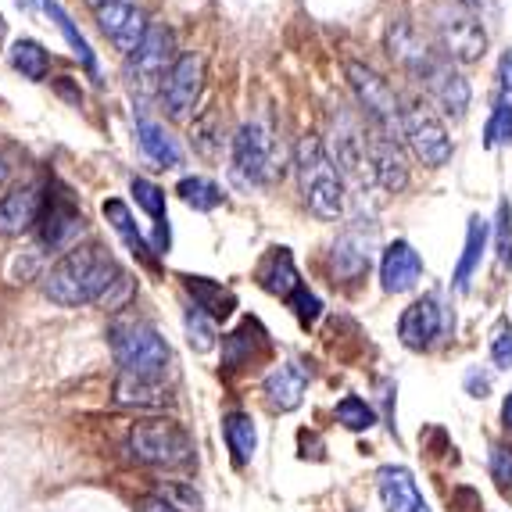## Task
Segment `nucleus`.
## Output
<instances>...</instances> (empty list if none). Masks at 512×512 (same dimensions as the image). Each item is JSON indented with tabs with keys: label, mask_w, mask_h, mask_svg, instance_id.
Here are the masks:
<instances>
[{
	"label": "nucleus",
	"mask_w": 512,
	"mask_h": 512,
	"mask_svg": "<svg viewBox=\"0 0 512 512\" xmlns=\"http://www.w3.org/2000/svg\"><path fill=\"white\" fill-rule=\"evenodd\" d=\"M387 47H391V58L402 61L405 69H412V72H423V76H427V69L434 65L430 51L423 47V40H419L409 22H394L391 33H387Z\"/></svg>",
	"instance_id": "obj_24"
},
{
	"label": "nucleus",
	"mask_w": 512,
	"mask_h": 512,
	"mask_svg": "<svg viewBox=\"0 0 512 512\" xmlns=\"http://www.w3.org/2000/svg\"><path fill=\"white\" fill-rule=\"evenodd\" d=\"M459 4H466V8H470V11H477L480 4H491V0H459Z\"/></svg>",
	"instance_id": "obj_47"
},
{
	"label": "nucleus",
	"mask_w": 512,
	"mask_h": 512,
	"mask_svg": "<svg viewBox=\"0 0 512 512\" xmlns=\"http://www.w3.org/2000/svg\"><path fill=\"white\" fill-rule=\"evenodd\" d=\"M0 33H4V18H0Z\"/></svg>",
	"instance_id": "obj_49"
},
{
	"label": "nucleus",
	"mask_w": 512,
	"mask_h": 512,
	"mask_svg": "<svg viewBox=\"0 0 512 512\" xmlns=\"http://www.w3.org/2000/svg\"><path fill=\"white\" fill-rule=\"evenodd\" d=\"M484 137H487V147L509 144L512 140V104L502 101V97L495 101V111H491V119H487Z\"/></svg>",
	"instance_id": "obj_37"
},
{
	"label": "nucleus",
	"mask_w": 512,
	"mask_h": 512,
	"mask_svg": "<svg viewBox=\"0 0 512 512\" xmlns=\"http://www.w3.org/2000/svg\"><path fill=\"white\" fill-rule=\"evenodd\" d=\"M287 305H291V312L294 316H298V323L301 326H312L319 319V312H323V305H319V298L312 291H308L305 283H301L298 291L291 294V298H287Z\"/></svg>",
	"instance_id": "obj_38"
},
{
	"label": "nucleus",
	"mask_w": 512,
	"mask_h": 512,
	"mask_svg": "<svg viewBox=\"0 0 512 512\" xmlns=\"http://www.w3.org/2000/svg\"><path fill=\"white\" fill-rule=\"evenodd\" d=\"M222 434H226V444H230L233 462H237V466H248L251 455H255V444H258L251 416H244V412H230L226 423H222Z\"/></svg>",
	"instance_id": "obj_28"
},
{
	"label": "nucleus",
	"mask_w": 512,
	"mask_h": 512,
	"mask_svg": "<svg viewBox=\"0 0 512 512\" xmlns=\"http://www.w3.org/2000/svg\"><path fill=\"white\" fill-rule=\"evenodd\" d=\"M434 29L437 40H441L444 54L462 65H473V61L484 58L487 51V33L480 26L477 11H470L459 0H437L434 4Z\"/></svg>",
	"instance_id": "obj_5"
},
{
	"label": "nucleus",
	"mask_w": 512,
	"mask_h": 512,
	"mask_svg": "<svg viewBox=\"0 0 512 512\" xmlns=\"http://www.w3.org/2000/svg\"><path fill=\"white\" fill-rule=\"evenodd\" d=\"M129 452L137 455L140 462H147V466L172 470V466H187L190 455H194V441L176 419L154 416L129 430Z\"/></svg>",
	"instance_id": "obj_4"
},
{
	"label": "nucleus",
	"mask_w": 512,
	"mask_h": 512,
	"mask_svg": "<svg viewBox=\"0 0 512 512\" xmlns=\"http://www.w3.org/2000/svg\"><path fill=\"white\" fill-rule=\"evenodd\" d=\"M484 244H487V222L480 219V215H473L470 230H466V251H462L459 269H455V287H459V291L470 287V276L477 273L480 255H484Z\"/></svg>",
	"instance_id": "obj_29"
},
{
	"label": "nucleus",
	"mask_w": 512,
	"mask_h": 512,
	"mask_svg": "<svg viewBox=\"0 0 512 512\" xmlns=\"http://www.w3.org/2000/svg\"><path fill=\"white\" fill-rule=\"evenodd\" d=\"M491 359L498 369H512V330L509 326H498L495 341H491Z\"/></svg>",
	"instance_id": "obj_41"
},
{
	"label": "nucleus",
	"mask_w": 512,
	"mask_h": 512,
	"mask_svg": "<svg viewBox=\"0 0 512 512\" xmlns=\"http://www.w3.org/2000/svg\"><path fill=\"white\" fill-rule=\"evenodd\" d=\"M201 79H205V65L197 54H183L176 65H172L169 79L162 86V97H165V108H169L172 119H187L190 108L197 104L201 97Z\"/></svg>",
	"instance_id": "obj_12"
},
{
	"label": "nucleus",
	"mask_w": 512,
	"mask_h": 512,
	"mask_svg": "<svg viewBox=\"0 0 512 512\" xmlns=\"http://www.w3.org/2000/svg\"><path fill=\"white\" fill-rule=\"evenodd\" d=\"M233 162L237 172L251 183H269L280 172L276 165V144L273 133L262 126V122H248L240 126V133L233 137Z\"/></svg>",
	"instance_id": "obj_9"
},
{
	"label": "nucleus",
	"mask_w": 512,
	"mask_h": 512,
	"mask_svg": "<svg viewBox=\"0 0 512 512\" xmlns=\"http://www.w3.org/2000/svg\"><path fill=\"white\" fill-rule=\"evenodd\" d=\"M369 248H373V237H362L359 230H348L330 251V273L333 280L355 283L362 280V273L369 269Z\"/></svg>",
	"instance_id": "obj_20"
},
{
	"label": "nucleus",
	"mask_w": 512,
	"mask_h": 512,
	"mask_svg": "<svg viewBox=\"0 0 512 512\" xmlns=\"http://www.w3.org/2000/svg\"><path fill=\"white\" fill-rule=\"evenodd\" d=\"M498 97L512 104V51L502 54V65H498Z\"/></svg>",
	"instance_id": "obj_42"
},
{
	"label": "nucleus",
	"mask_w": 512,
	"mask_h": 512,
	"mask_svg": "<svg viewBox=\"0 0 512 512\" xmlns=\"http://www.w3.org/2000/svg\"><path fill=\"white\" fill-rule=\"evenodd\" d=\"M97 22H101L104 36H108L115 47H119L122 54H133L144 43L147 36V15L140 8H133L129 0H122V4H111V8H101L94 11Z\"/></svg>",
	"instance_id": "obj_13"
},
{
	"label": "nucleus",
	"mask_w": 512,
	"mask_h": 512,
	"mask_svg": "<svg viewBox=\"0 0 512 512\" xmlns=\"http://www.w3.org/2000/svg\"><path fill=\"white\" fill-rule=\"evenodd\" d=\"M115 405H122V409H165L169 405V391L162 387V380L122 373L115 380Z\"/></svg>",
	"instance_id": "obj_22"
},
{
	"label": "nucleus",
	"mask_w": 512,
	"mask_h": 512,
	"mask_svg": "<svg viewBox=\"0 0 512 512\" xmlns=\"http://www.w3.org/2000/svg\"><path fill=\"white\" fill-rule=\"evenodd\" d=\"M491 473H495L498 487L509 491L512 487V448H491Z\"/></svg>",
	"instance_id": "obj_40"
},
{
	"label": "nucleus",
	"mask_w": 512,
	"mask_h": 512,
	"mask_svg": "<svg viewBox=\"0 0 512 512\" xmlns=\"http://www.w3.org/2000/svg\"><path fill=\"white\" fill-rule=\"evenodd\" d=\"M337 423L348 430H369L376 423V412L369 409L362 398H355V394H348L341 405H337Z\"/></svg>",
	"instance_id": "obj_35"
},
{
	"label": "nucleus",
	"mask_w": 512,
	"mask_h": 512,
	"mask_svg": "<svg viewBox=\"0 0 512 512\" xmlns=\"http://www.w3.org/2000/svg\"><path fill=\"white\" fill-rule=\"evenodd\" d=\"M183 283H187L190 298H194V305L201 308V312H208V316L219 323V319H226L237 308V301H233L230 291H222L219 283L205 280V276H183Z\"/></svg>",
	"instance_id": "obj_26"
},
{
	"label": "nucleus",
	"mask_w": 512,
	"mask_h": 512,
	"mask_svg": "<svg viewBox=\"0 0 512 512\" xmlns=\"http://www.w3.org/2000/svg\"><path fill=\"white\" fill-rule=\"evenodd\" d=\"M258 283H262L269 294H276V298H291V294L301 287L291 251H287V248L269 251V255H265V262L258 265Z\"/></svg>",
	"instance_id": "obj_23"
},
{
	"label": "nucleus",
	"mask_w": 512,
	"mask_h": 512,
	"mask_svg": "<svg viewBox=\"0 0 512 512\" xmlns=\"http://www.w3.org/2000/svg\"><path fill=\"white\" fill-rule=\"evenodd\" d=\"M305 391H308V369L301 362H280L273 373L265 376V398H269V409L276 412L298 409Z\"/></svg>",
	"instance_id": "obj_19"
},
{
	"label": "nucleus",
	"mask_w": 512,
	"mask_h": 512,
	"mask_svg": "<svg viewBox=\"0 0 512 512\" xmlns=\"http://www.w3.org/2000/svg\"><path fill=\"white\" fill-rule=\"evenodd\" d=\"M54 90H58L61 97H69L72 104H83V90H76V86L69 83V76H61V79H54Z\"/></svg>",
	"instance_id": "obj_43"
},
{
	"label": "nucleus",
	"mask_w": 512,
	"mask_h": 512,
	"mask_svg": "<svg viewBox=\"0 0 512 512\" xmlns=\"http://www.w3.org/2000/svg\"><path fill=\"white\" fill-rule=\"evenodd\" d=\"M176 194H180L190 208H197V212H212V208L222 205V190L215 187L212 180H205V176H187V180H180Z\"/></svg>",
	"instance_id": "obj_32"
},
{
	"label": "nucleus",
	"mask_w": 512,
	"mask_h": 512,
	"mask_svg": "<svg viewBox=\"0 0 512 512\" xmlns=\"http://www.w3.org/2000/svg\"><path fill=\"white\" fill-rule=\"evenodd\" d=\"M402 137L409 140L412 154L430 169H441L452 158V137L444 122L437 119V111L423 101H412L409 108H402Z\"/></svg>",
	"instance_id": "obj_8"
},
{
	"label": "nucleus",
	"mask_w": 512,
	"mask_h": 512,
	"mask_svg": "<svg viewBox=\"0 0 512 512\" xmlns=\"http://www.w3.org/2000/svg\"><path fill=\"white\" fill-rule=\"evenodd\" d=\"M502 419H505V427L512 430V391H509V398H505V405H502Z\"/></svg>",
	"instance_id": "obj_45"
},
{
	"label": "nucleus",
	"mask_w": 512,
	"mask_h": 512,
	"mask_svg": "<svg viewBox=\"0 0 512 512\" xmlns=\"http://www.w3.org/2000/svg\"><path fill=\"white\" fill-rule=\"evenodd\" d=\"M43 294L61 308H119L133 294V283L101 244H83V248L76 244L43 276Z\"/></svg>",
	"instance_id": "obj_1"
},
{
	"label": "nucleus",
	"mask_w": 512,
	"mask_h": 512,
	"mask_svg": "<svg viewBox=\"0 0 512 512\" xmlns=\"http://www.w3.org/2000/svg\"><path fill=\"white\" fill-rule=\"evenodd\" d=\"M140 512H180V509H176L169 498H144V502H140Z\"/></svg>",
	"instance_id": "obj_44"
},
{
	"label": "nucleus",
	"mask_w": 512,
	"mask_h": 512,
	"mask_svg": "<svg viewBox=\"0 0 512 512\" xmlns=\"http://www.w3.org/2000/svg\"><path fill=\"white\" fill-rule=\"evenodd\" d=\"M330 140H333V165H341L355 180H366V172H373V162H369V137L362 133L359 119L348 115V111H337L330 126Z\"/></svg>",
	"instance_id": "obj_11"
},
{
	"label": "nucleus",
	"mask_w": 512,
	"mask_h": 512,
	"mask_svg": "<svg viewBox=\"0 0 512 512\" xmlns=\"http://www.w3.org/2000/svg\"><path fill=\"white\" fill-rule=\"evenodd\" d=\"M441 330H444V316H441V308H437L434 298L412 301V305L402 312V319H398V337H402V344L412 351L434 348V341L441 337Z\"/></svg>",
	"instance_id": "obj_14"
},
{
	"label": "nucleus",
	"mask_w": 512,
	"mask_h": 512,
	"mask_svg": "<svg viewBox=\"0 0 512 512\" xmlns=\"http://www.w3.org/2000/svg\"><path fill=\"white\" fill-rule=\"evenodd\" d=\"M43 11H47V15L54 18V26L61 29V36L69 40V47L76 51V58L83 61V69H86V72H94V76H97V58H94V51H90V43H86V36L79 33L76 22L69 18V11L61 8L58 0H43Z\"/></svg>",
	"instance_id": "obj_30"
},
{
	"label": "nucleus",
	"mask_w": 512,
	"mask_h": 512,
	"mask_svg": "<svg viewBox=\"0 0 512 512\" xmlns=\"http://www.w3.org/2000/svg\"><path fill=\"white\" fill-rule=\"evenodd\" d=\"M111 355L122 366V373L147 376V380H162L165 369L172 362V351L165 344V337L154 330L147 319H115L108 330Z\"/></svg>",
	"instance_id": "obj_3"
},
{
	"label": "nucleus",
	"mask_w": 512,
	"mask_h": 512,
	"mask_svg": "<svg viewBox=\"0 0 512 512\" xmlns=\"http://www.w3.org/2000/svg\"><path fill=\"white\" fill-rule=\"evenodd\" d=\"M129 190H133V197H137V205L154 219V226H158V222H169L165 219V190L162 187H154L151 180H133Z\"/></svg>",
	"instance_id": "obj_36"
},
{
	"label": "nucleus",
	"mask_w": 512,
	"mask_h": 512,
	"mask_svg": "<svg viewBox=\"0 0 512 512\" xmlns=\"http://www.w3.org/2000/svg\"><path fill=\"white\" fill-rule=\"evenodd\" d=\"M423 276V258L412 248L409 240H394L391 248L384 251V262H380V280H384L387 294H405L412 291Z\"/></svg>",
	"instance_id": "obj_16"
},
{
	"label": "nucleus",
	"mask_w": 512,
	"mask_h": 512,
	"mask_svg": "<svg viewBox=\"0 0 512 512\" xmlns=\"http://www.w3.org/2000/svg\"><path fill=\"white\" fill-rule=\"evenodd\" d=\"M94 11H101V8H111V4H122V0H86Z\"/></svg>",
	"instance_id": "obj_46"
},
{
	"label": "nucleus",
	"mask_w": 512,
	"mask_h": 512,
	"mask_svg": "<svg viewBox=\"0 0 512 512\" xmlns=\"http://www.w3.org/2000/svg\"><path fill=\"white\" fill-rule=\"evenodd\" d=\"M36 230H40V244L51 251H72L76 248V240L83 237V212L72 205L69 194H51L43 201V212L40 222H36Z\"/></svg>",
	"instance_id": "obj_10"
},
{
	"label": "nucleus",
	"mask_w": 512,
	"mask_h": 512,
	"mask_svg": "<svg viewBox=\"0 0 512 512\" xmlns=\"http://www.w3.org/2000/svg\"><path fill=\"white\" fill-rule=\"evenodd\" d=\"M137 140H140V147H144L147 158H151V162H158L162 169H176V165L183 162L180 144H176V140L165 133V126H158V122L140 119L137 122Z\"/></svg>",
	"instance_id": "obj_25"
},
{
	"label": "nucleus",
	"mask_w": 512,
	"mask_h": 512,
	"mask_svg": "<svg viewBox=\"0 0 512 512\" xmlns=\"http://www.w3.org/2000/svg\"><path fill=\"white\" fill-rule=\"evenodd\" d=\"M376 491H380V502L387 512H430L405 466H384L376 473Z\"/></svg>",
	"instance_id": "obj_17"
},
{
	"label": "nucleus",
	"mask_w": 512,
	"mask_h": 512,
	"mask_svg": "<svg viewBox=\"0 0 512 512\" xmlns=\"http://www.w3.org/2000/svg\"><path fill=\"white\" fill-rule=\"evenodd\" d=\"M104 219L115 226V233H119L122 240H126V248L133 251V255L140 258L144 265H154V251L151 244L144 240V233L137 230V222H133V215H129V208L122 205V201H104Z\"/></svg>",
	"instance_id": "obj_27"
},
{
	"label": "nucleus",
	"mask_w": 512,
	"mask_h": 512,
	"mask_svg": "<svg viewBox=\"0 0 512 512\" xmlns=\"http://www.w3.org/2000/svg\"><path fill=\"white\" fill-rule=\"evenodd\" d=\"M369 162H373V176H376L380 187L391 190V194L405 190V183H409V169H405L398 137H387V133H380V129L369 126Z\"/></svg>",
	"instance_id": "obj_15"
},
{
	"label": "nucleus",
	"mask_w": 512,
	"mask_h": 512,
	"mask_svg": "<svg viewBox=\"0 0 512 512\" xmlns=\"http://www.w3.org/2000/svg\"><path fill=\"white\" fill-rule=\"evenodd\" d=\"M11 69L22 72L26 79H47V69H51V58H47V51H43L36 40H18L15 47H11Z\"/></svg>",
	"instance_id": "obj_31"
},
{
	"label": "nucleus",
	"mask_w": 512,
	"mask_h": 512,
	"mask_svg": "<svg viewBox=\"0 0 512 512\" xmlns=\"http://www.w3.org/2000/svg\"><path fill=\"white\" fill-rule=\"evenodd\" d=\"M187 341L194 351H212L215 348V319L201 312L197 305L187 308Z\"/></svg>",
	"instance_id": "obj_34"
},
{
	"label": "nucleus",
	"mask_w": 512,
	"mask_h": 512,
	"mask_svg": "<svg viewBox=\"0 0 512 512\" xmlns=\"http://www.w3.org/2000/svg\"><path fill=\"white\" fill-rule=\"evenodd\" d=\"M344 76H348L351 90H355L359 108L366 111L369 126L387 133V137L402 133V108H398V97H394V90L387 86V79H380L369 65H362V61H348V65H344Z\"/></svg>",
	"instance_id": "obj_6"
},
{
	"label": "nucleus",
	"mask_w": 512,
	"mask_h": 512,
	"mask_svg": "<svg viewBox=\"0 0 512 512\" xmlns=\"http://www.w3.org/2000/svg\"><path fill=\"white\" fill-rule=\"evenodd\" d=\"M4 176H8V165H4V158H0V183H4Z\"/></svg>",
	"instance_id": "obj_48"
},
{
	"label": "nucleus",
	"mask_w": 512,
	"mask_h": 512,
	"mask_svg": "<svg viewBox=\"0 0 512 512\" xmlns=\"http://www.w3.org/2000/svg\"><path fill=\"white\" fill-rule=\"evenodd\" d=\"M129 83H133V90H140L144 97L158 94L165 86V79H169L172 65H176V40H172V33L165 26H151L144 36V43H140L137 51L129 54Z\"/></svg>",
	"instance_id": "obj_7"
},
{
	"label": "nucleus",
	"mask_w": 512,
	"mask_h": 512,
	"mask_svg": "<svg viewBox=\"0 0 512 512\" xmlns=\"http://www.w3.org/2000/svg\"><path fill=\"white\" fill-rule=\"evenodd\" d=\"M190 140H194V147L205 158H215V154L222 151V126H219V115L215 111H205L201 119H194V129H190Z\"/></svg>",
	"instance_id": "obj_33"
},
{
	"label": "nucleus",
	"mask_w": 512,
	"mask_h": 512,
	"mask_svg": "<svg viewBox=\"0 0 512 512\" xmlns=\"http://www.w3.org/2000/svg\"><path fill=\"white\" fill-rule=\"evenodd\" d=\"M294 169H298L301 197L312 215L319 219H341L344 212V183L341 172L333 165V158L326 154L319 137H301L294 147Z\"/></svg>",
	"instance_id": "obj_2"
},
{
	"label": "nucleus",
	"mask_w": 512,
	"mask_h": 512,
	"mask_svg": "<svg viewBox=\"0 0 512 512\" xmlns=\"http://www.w3.org/2000/svg\"><path fill=\"white\" fill-rule=\"evenodd\" d=\"M427 86H430V94H434V101L441 104L448 115H466V108H470V83H466L448 61H434V65H430Z\"/></svg>",
	"instance_id": "obj_21"
},
{
	"label": "nucleus",
	"mask_w": 512,
	"mask_h": 512,
	"mask_svg": "<svg viewBox=\"0 0 512 512\" xmlns=\"http://www.w3.org/2000/svg\"><path fill=\"white\" fill-rule=\"evenodd\" d=\"M43 197L36 187H18L0 197V237H22L40 222Z\"/></svg>",
	"instance_id": "obj_18"
},
{
	"label": "nucleus",
	"mask_w": 512,
	"mask_h": 512,
	"mask_svg": "<svg viewBox=\"0 0 512 512\" xmlns=\"http://www.w3.org/2000/svg\"><path fill=\"white\" fill-rule=\"evenodd\" d=\"M498 262L512 265V212L509 205H498Z\"/></svg>",
	"instance_id": "obj_39"
}]
</instances>
